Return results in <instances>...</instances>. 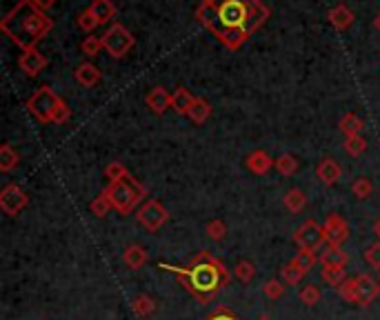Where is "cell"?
Masks as SVG:
<instances>
[{
    "label": "cell",
    "mask_w": 380,
    "mask_h": 320,
    "mask_svg": "<svg viewBox=\"0 0 380 320\" xmlns=\"http://www.w3.org/2000/svg\"><path fill=\"white\" fill-rule=\"evenodd\" d=\"M262 0H200L196 18L229 49H238L269 18Z\"/></svg>",
    "instance_id": "6da1fadb"
},
{
    "label": "cell",
    "mask_w": 380,
    "mask_h": 320,
    "mask_svg": "<svg viewBox=\"0 0 380 320\" xmlns=\"http://www.w3.org/2000/svg\"><path fill=\"white\" fill-rule=\"evenodd\" d=\"M158 269L169 272L174 274L176 278H181L185 290L192 294L200 305H209L231 281V272L227 269V265L209 251L196 254L192 263L185 267L158 263Z\"/></svg>",
    "instance_id": "7a4b0ae2"
},
{
    "label": "cell",
    "mask_w": 380,
    "mask_h": 320,
    "mask_svg": "<svg viewBox=\"0 0 380 320\" xmlns=\"http://www.w3.org/2000/svg\"><path fill=\"white\" fill-rule=\"evenodd\" d=\"M51 27H54V20L31 0H18L0 23L3 34L23 51L36 49V45L49 34Z\"/></svg>",
    "instance_id": "3957f363"
},
{
    "label": "cell",
    "mask_w": 380,
    "mask_h": 320,
    "mask_svg": "<svg viewBox=\"0 0 380 320\" xmlns=\"http://www.w3.org/2000/svg\"><path fill=\"white\" fill-rule=\"evenodd\" d=\"M27 112L42 125H65L71 118L67 103L47 85L31 94V98L27 100Z\"/></svg>",
    "instance_id": "277c9868"
},
{
    "label": "cell",
    "mask_w": 380,
    "mask_h": 320,
    "mask_svg": "<svg viewBox=\"0 0 380 320\" xmlns=\"http://www.w3.org/2000/svg\"><path fill=\"white\" fill-rule=\"evenodd\" d=\"M105 191H107V196L111 200V207L118 213H123V216L132 213L147 196V189L132 174L123 176L120 180H116V183H109L105 187Z\"/></svg>",
    "instance_id": "5b68a950"
},
{
    "label": "cell",
    "mask_w": 380,
    "mask_h": 320,
    "mask_svg": "<svg viewBox=\"0 0 380 320\" xmlns=\"http://www.w3.org/2000/svg\"><path fill=\"white\" fill-rule=\"evenodd\" d=\"M100 38H102V47L107 49V53L111 58L127 56L129 49L134 47V42H136L134 36H132V31L120 23H114Z\"/></svg>",
    "instance_id": "8992f818"
},
{
    "label": "cell",
    "mask_w": 380,
    "mask_h": 320,
    "mask_svg": "<svg viewBox=\"0 0 380 320\" xmlns=\"http://www.w3.org/2000/svg\"><path fill=\"white\" fill-rule=\"evenodd\" d=\"M167 220H169V211L165 209L161 200H154V198L147 200L145 205L136 211V222L150 233L161 231V227L167 225Z\"/></svg>",
    "instance_id": "52a82bcc"
},
{
    "label": "cell",
    "mask_w": 380,
    "mask_h": 320,
    "mask_svg": "<svg viewBox=\"0 0 380 320\" xmlns=\"http://www.w3.org/2000/svg\"><path fill=\"white\" fill-rule=\"evenodd\" d=\"M293 242H296V247H298V249L316 254L320 249V245L327 242L325 227L320 225V222H316V220H305L302 225L293 231Z\"/></svg>",
    "instance_id": "ba28073f"
},
{
    "label": "cell",
    "mask_w": 380,
    "mask_h": 320,
    "mask_svg": "<svg viewBox=\"0 0 380 320\" xmlns=\"http://www.w3.org/2000/svg\"><path fill=\"white\" fill-rule=\"evenodd\" d=\"M27 205H29V196L16 183H9L3 189V194H0V209H3L7 216H12V218L18 216V213L23 211Z\"/></svg>",
    "instance_id": "9c48e42d"
},
{
    "label": "cell",
    "mask_w": 380,
    "mask_h": 320,
    "mask_svg": "<svg viewBox=\"0 0 380 320\" xmlns=\"http://www.w3.org/2000/svg\"><path fill=\"white\" fill-rule=\"evenodd\" d=\"M325 238L332 247H343V242L350 238V225L341 213H329L325 220Z\"/></svg>",
    "instance_id": "30bf717a"
},
{
    "label": "cell",
    "mask_w": 380,
    "mask_h": 320,
    "mask_svg": "<svg viewBox=\"0 0 380 320\" xmlns=\"http://www.w3.org/2000/svg\"><path fill=\"white\" fill-rule=\"evenodd\" d=\"M380 296V283L374 281L369 274L356 276V305L369 307Z\"/></svg>",
    "instance_id": "8fae6325"
},
{
    "label": "cell",
    "mask_w": 380,
    "mask_h": 320,
    "mask_svg": "<svg viewBox=\"0 0 380 320\" xmlns=\"http://www.w3.org/2000/svg\"><path fill=\"white\" fill-rule=\"evenodd\" d=\"M49 65V60L45 58V53H40L38 49H27L23 51V56L18 58V67L23 69L29 78L40 76V71Z\"/></svg>",
    "instance_id": "7c38bea8"
},
{
    "label": "cell",
    "mask_w": 380,
    "mask_h": 320,
    "mask_svg": "<svg viewBox=\"0 0 380 320\" xmlns=\"http://www.w3.org/2000/svg\"><path fill=\"white\" fill-rule=\"evenodd\" d=\"M316 176H318V180L325 185H336L338 180L343 178V167L338 165L334 158H323L320 163L316 165Z\"/></svg>",
    "instance_id": "4fadbf2b"
},
{
    "label": "cell",
    "mask_w": 380,
    "mask_h": 320,
    "mask_svg": "<svg viewBox=\"0 0 380 320\" xmlns=\"http://www.w3.org/2000/svg\"><path fill=\"white\" fill-rule=\"evenodd\" d=\"M145 103L156 116H163L167 109H172V94H167L163 87H154L150 94H147Z\"/></svg>",
    "instance_id": "5bb4252c"
},
{
    "label": "cell",
    "mask_w": 380,
    "mask_h": 320,
    "mask_svg": "<svg viewBox=\"0 0 380 320\" xmlns=\"http://www.w3.org/2000/svg\"><path fill=\"white\" fill-rule=\"evenodd\" d=\"M123 263L129 267L132 272H138L143 267L150 263V254L143 247V245H129L123 254Z\"/></svg>",
    "instance_id": "9a60e30c"
},
{
    "label": "cell",
    "mask_w": 380,
    "mask_h": 320,
    "mask_svg": "<svg viewBox=\"0 0 380 320\" xmlns=\"http://www.w3.org/2000/svg\"><path fill=\"white\" fill-rule=\"evenodd\" d=\"M273 163L276 160H271L267 152H262V149H256V152H251L245 160V165L251 174H256V176H262V174H267L269 169L273 167Z\"/></svg>",
    "instance_id": "2e32d148"
},
{
    "label": "cell",
    "mask_w": 380,
    "mask_h": 320,
    "mask_svg": "<svg viewBox=\"0 0 380 320\" xmlns=\"http://www.w3.org/2000/svg\"><path fill=\"white\" fill-rule=\"evenodd\" d=\"M100 76L102 73L93 62H82V65H78L76 71H73V78H76L80 87H93V85L100 82Z\"/></svg>",
    "instance_id": "e0dca14e"
},
{
    "label": "cell",
    "mask_w": 380,
    "mask_h": 320,
    "mask_svg": "<svg viewBox=\"0 0 380 320\" xmlns=\"http://www.w3.org/2000/svg\"><path fill=\"white\" fill-rule=\"evenodd\" d=\"M194 100H196V96H192V91L185 89V87H178V89L172 94V109H174L178 116H187L189 109H192Z\"/></svg>",
    "instance_id": "ac0fdd59"
},
{
    "label": "cell",
    "mask_w": 380,
    "mask_h": 320,
    "mask_svg": "<svg viewBox=\"0 0 380 320\" xmlns=\"http://www.w3.org/2000/svg\"><path fill=\"white\" fill-rule=\"evenodd\" d=\"M350 263V254H347L343 247H327L323 254H320V265L323 267H347Z\"/></svg>",
    "instance_id": "d6986e66"
},
{
    "label": "cell",
    "mask_w": 380,
    "mask_h": 320,
    "mask_svg": "<svg viewBox=\"0 0 380 320\" xmlns=\"http://www.w3.org/2000/svg\"><path fill=\"white\" fill-rule=\"evenodd\" d=\"M89 9H91V14L96 16L98 25H107L109 20L116 18V5L111 3V0H93Z\"/></svg>",
    "instance_id": "ffe728a7"
},
{
    "label": "cell",
    "mask_w": 380,
    "mask_h": 320,
    "mask_svg": "<svg viewBox=\"0 0 380 320\" xmlns=\"http://www.w3.org/2000/svg\"><path fill=\"white\" fill-rule=\"evenodd\" d=\"M305 276H307V272H305V267L298 260H296V258H291L280 269V278H282L284 285H298L305 278Z\"/></svg>",
    "instance_id": "44dd1931"
},
{
    "label": "cell",
    "mask_w": 380,
    "mask_h": 320,
    "mask_svg": "<svg viewBox=\"0 0 380 320\" xmlns=\"http://www.w3.org/2000/svg\"><path fill=\"white\" fill-rule=\"evenodd\" d=\"M329 23L336 27V29H347L352 23H354V14H352V9L347 7V5H338L334 7L332 12H329Z\"/></svg>",
    "instance_id": "7402d4cb"
},
{
    "label": "cell",
    "mask_w": 380,
    "mask_h": 320,
    "mask_svg": "<svg viewBox=\"0 0 380 320\" xmlns=\"http://www.w3.org/2000/svg\"><path fill=\"white\" fill-rule=\"evenodd\" d=\"M209 116H211V105L205 98H196L192 109H189V114H187V118L194 125H205L209 121Z\"/></svg>",
    "instance_id": "603a6c76"
},
{
    "label": "cell",
    "mask_w": 380,
    "mask_h": 320,
    "mask_svg": "<svg viewBox=\"0 0 380 320\" xmlns=\"http://www.w3.org/2000/svg\"><path fill=\"white\" fill-rule=\"evenodd\" d=\"M341 132L345 136H361L365 132V121L361 118V116H356L354 112L345 114L341 118Z\"/></svg>",
    "instance_id": "cb8c5ba5"
},
{
    "label": "cell",
    "mask_w": 380,
    "mask_h": 320,
    "mask_svg": "<svg viewBox=\"0 0 380 320\" xmlns=\"http://www.w3.org/2000/svg\"><path fill=\"white\" fill-rule=\"evenodd\" d=\"M132 309H134V314H136V316H141V318H150V316L156 312V301H154L152 296L141 294V296H136V298H134Z\"/></svg>",
    "instance_id": "d4e9b609"
},
{
    "label": "cell",
    "mask_w": 380,
    "mask_h": 320,
    "mask_svg": "<svg viewBox=\"0 0 380 320\" xmlns=\"http://www.w3.org/2000/svg\"><path fill=\"white\" fill-rule=\"evenodd\" d=\"M284 207H287V211L291 213H298L302 211L305 207H307V196H305L302 189H289L287 196H284Z\"/></svg>",
    "instance_id": "484cf974"
},
{
    "label": "cell",
    "mask_w": 380,
    "mask_h": 320,
    "mask_svg": "<svg viewBox=\"0 0 380 320\" xmlns=\"http://www.w3.org/2000/svg\"><path fill=\"white\" fill-rule=\"evenodd\" d=\"M20 156L12 145H3L0 147V172H12L14 167H18Z\"/></svg>",
    "instance_id": "4316f807"
},
{
    "label": "cell",
    "mask_w": 380,
    "mask_h": 320,
    "mask_svg": "<svg viewBox=\"0 0 380 320\" xmlns=\"http://www.w3.org/2000/svg\"><path fill=\"white\" fill-rule=\"evenodd\" d=\"M273 167H276V172L280 176L289 178V176H293L296 172H298V160H296V156H291V154H282L280 158H276Z\"/></svg>",
    "instance_id": "83f0119b"
},
{
    "label": "cell",
    "mask_w": 380,
    "mask_h": 320,
    "mask_svg": "<svg viewBox=\"0 0 380 320\" xmlns=\"http://www.w3.org/2000/svg\"><path fill=\"white\" fill-rule=\"evenodd\" d=\"M323 281L338 290L347 281V267H323Z\"/></svg>",
    "instance_id": "f1b7e54d"
},
{
    "label": "cell",
    "mask_w": 380,
    "mask_h": 320,
    "mask_svg": "<svg viewBox=\"0 0 380 320\" xmlns=\"http://www.w3.org/2000/svg\"><path fill=\"white\" fill-rule=\"evenodd\" d=\"M89 209H91V213H93L96 218H105V216H107V213L114 209V207H111V200H109V196H107V191L102 189V191H100V196H96V198L91 200Z\"/></svg>",
    "instance_id": "f546056e"
},
{
    "label": "cell",
    "mask_w": 380,
    "mask_h": 320,
    "mask_svg": "<svg viewBox=\"0 0 380 320\" xmlns=\"http://www.w3.org/2000/svg\"><path fill=\"white\" fill-rule=\"evenodd\" d=\"M234 276L240 283L249 285L253 278H256V267H253V263H249V260H238L234 267Z\"/></svg>",
    "instance_id": "4dcf8cb0"
},
{
    "label": "cell",
    "mask_w": 380,
    "mask_h": 320,
    "mask_svg": "<svg viewBox=\"0 0 380 320\" xmlns=\"http://www.w3.org/2000/svg\"><path fill=\"white\" fill-rule=\"evenodd\" d=\"M320 298H323V294H320V290H318L316 285H305L302 290L298 292V301H300L302 305H307V307L318 305V303H320Z\"/></svg>",
    "instance_id": "1f68e13d"
},
{
    "label": "cell",
    "mask_w": 380,
    "mask_h": 320,
    "mask_svg": "<svg viewBox=\"0 0 380 320\" xmlns=\"http://www.w3.org/2000/svg\"><path fill=\"white\" fill-rule=\"evenodd\" d=\"M345 152L350 154V156H361L365 154V149H367V141L363 136H345Z\"/></svg>",
    "instance_id": "d6a6232c"
},
{
    "label": "cell",
    "mask_w": 380,
    "mask_h": 320,
    "mask_svg": "<svg viewBox=\"0 0 380 320\" xmlns=\"http://www.w3.org/2000/svg\"><path fill=\"white\" fill-rule=\"evenodd\" d=\"M372 180L369 178H356L354 183H352V194L358 198V200H367L369 196H372Z\"/></svg>",
    "instance_id": "836d02e7"
},
{
    "label": "cell",
    "mask_w": 380,
    "mask_h": 320,
    "mask_svg": "<svg viewBox=\"0 0 380 320\" xmlns=\"http://www.w3.org/2000/svg\"><path fill=\"white\" fill-rule=\"evenodd\" d=\"M80 49H82L84 56L96 58L98 53H100V49H105L102 47V38H98V36H87V38L80 42Z\"/></svg>",
    "instance_id": "e575fe53"
},
{
    "label": "cell",
    "mask_w": 380,
    "mask_h": 320,
    "mask_svg": "<svg viewBox=\"0 0 380 320\" xmlns=\"http://www.w3.org/2000/svg\"><path fill=\"white\" fill-rule=\"evenodd\" d=\"M78 27L84 31V34H91V31L98 27V20H96V16L91 14V9H89V7L84 9V12L78 14Z\"/></svg>",
    "instance_id": "d590c367"
},
{
    "label": "cell",
    "mask_w": 380,
    "mask_h": 320,
    "mask_svg": "<svg viewBox=\"0 0 380 320\" xmlns=\"http://www.w3.org/2000/svg\"><path fill=\"white\" fill-rule=\"evenodd\" d=\"M262 294L271 298V301H278V298H282V294H284V283L278 278H271L265 283V287H262Z\"/></svg>",
    "instance_id": "8d00e7d4"
},
{
    "label": "cell",
    "mask_w": 380,
    "mask_h": 320,
    "mask_svg": "<svg viewBox=\"0 0 380 320\" xmlns=\"http://www.w3.org/2000/svg\"><path fill=\"white\" fill-rule=\"evenodd\" d=\"M127 174H129L127 172V167L123 163H118V160H114V163H109L107 167H105V178H107L109 183H116V180H120Z\"/></svg>",
    "instance_id": "74e56055"
},
{
    "label": "cell",
    "mask_w": 380,
    "mask_h": 320,
    "mask_svg": "<svg viewBox=\"0 0 380 320\" xmlns=\"http://www.w3.org/2000/svg\"><path fill=\"white\" fill-rule=\"evenodd\" d=\"M338 294L345 303L356 305V278H347L341 287H338Z\"/></svg>",
    "instance_id": "f35d334b"
},
{
    "label": "cell",
    "mask_w": 380,
    "mask_h": 320,
    "mask_svg": "<svg viewBox=\"0 0 380 320\" xmlns=\"http://www.w3.org/2000/svg\"><path fill=\"white\" fill-rule=\"evenodd\" d=\"M207 236L211 238V240H223L225 236H227V225L223 220H211V222H207Z\"/></svg>",
    "instance_id": "ab89813d"
},
{
    "label": "cell",
    "mask_w": 380,
    "mask_h": 320,
    "mask_svg": "<svg viewBox=\"0 0 380 320\" xmlns=\"http://www.w3.org/2000/svg\"><path fill=\"white\" fill-rule=\"evenodd\" d=\"M365 263L374 269H380V242H372L365 249Z\"/></svg>",
    "instance_id": "60d3db41"
},
{
    "label": "cell",
    "mask_w": 380,
    "mask_h": 320,
    "mask_svg": "<svg viewBox=\"0 0 380 320\" xmlns=\"http://www.w3.org/2000/svg\"><path fill=\"white\" fill-rule=\"evenodd\" d=\"M205 320H242L236 312H231L229 307H216Z\"/></svg>",
    "instance_id": "b9f144b4"
},
{
    "label": "cell",
    "mask_w": 380,
    "mask_h": 320,
    "mask_svg": "<svg viewBox=\"0 0 380 320\" xmlns=\"http://www.w3.org/2000/svg\"><path fill=\"white\" fill-rule=\"evenodd\" d=\"M296 260H298L302 267H305V272H311V267L316 265V254H311V251H305V249H298V254L293 256Z\"/></svg>",
    "instance_id": "7bdbcfd3"
},
{
    "label": "cell",
    "mask_w": 380,
    "mask_h": 320,
    "mask_svg": "<svg viewBox=\"0 0 380 320\" xmlns=\"http://www.w3.org/2000/svg\"><path fill=\"white\" fill-rule=\"evenodd\" d=\"M38 9H42V12H49V9H54L56 5V0H31Z\"/></svg>",
    "instance_id": "ee69618b"
},
{
    "label": "cell",
    "mask_w": 380,
    "mask_h": 320,
    "mask_svg": "<svg viewBox=\"0 0 380 320\" xmlns=\"http://www.w3.org/2000/svg\"><path fill=\"white\" fill-rule=\"evenodd\" d=\"M374 233H376V236L380 238V218H378V220L374 222Z\"/></svg>",
    "instance_id": "f6af8a7d"
},
{
    "label": "cell",
    "mask_w": 380,
    "mask_h": 320,
    "mask_svg": "<svg viewBox=\"0 0 380 320\" xmlns=\"http://www.w3.org/2000/svg\"><path fill=\"white\" fill-rule=\"evenodd\" d=\"M374 25H376V29H378V31H380V14H378V16H376V20H374Z\"/></svg>",
    "instance_id": "bcb514c9"
},
{
    "label": "cell",
    "mask_w": 380,
    "mask_h": 320,
    "mask_svg": "<svg viewBox=\"0 0 380 320\" xmlns=\"http://www.w3.org/2000/svg\"><path fill=\"white\" fill-rule=\"evenodd\" d=\"M258 320H273V318H269V316H260Z\"/></svg>",
    "instance_id": "7dc6e473"
},
{
    "label": "cell",
    "mask_w": 380,
    "mask_h": 320,
    "mask_svg": "<svg viewBox=\"0 0 380 320\" xmlns=\"http://www.w3.org/2000/svg\"><path fill=\"white\" fill-rule=\"evenodd\" d=\"M378 283H380V274H378Z\"/></svg>",
    "instance_id": "c3c4849f"
}]
</instances>
